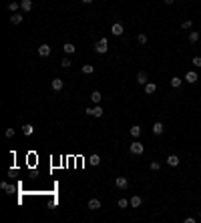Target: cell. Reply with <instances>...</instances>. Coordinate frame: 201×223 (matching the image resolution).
<instances>
[{
	"instance_id": "obj_1",
	"label": "cell",
	"mask_w": 201,
	"mask_h": 223,
	"mask_svg": "<svg viewBox=\"0 0 201 223\" xmlns=\"http://www.w3.org/2000/svg\"><path fill=\"white\" fill-rule=\"evenodd\" d=\"M95 50H97V54H105V52H109V40H107V38H101V40H97Z\"/></svg>"
},
{
	"instance_id": "obj_2",
	"label": "cell",
	"mask_w": 201,
	"mask_h": 223,
	"mask_svg": "<svg viewBox=\"0 0 201 223\" xmlns=\"http://www.w3.org/2000/svg\"><path fill=\"white\" fill-rule=\"evenodd\" d=\"M129 151L133 153V155H143V153H145V147L139 143V141H133V143L129 145Z\"/></svg>"
},
{
	"instance_id": "obj_3",
	"label": "cell",
	"mask_w": 201,
	"mask_h": 223,
	"mask_svg": "<svg viewBox=\"0 0 201 223\" xmlns=\"http://www.w3.org/2000/svg\"><path fill=\"white\" fill-rule=\"evenodd\" d=\"M85 113H87L89 117H97V119H99V117H103V107H99V105H97V107H91V109H87Z\"/></svg>"
},
{
	"instance_id": "obj_4",
	"label": "cell",
	"mask_w": 201,
	"mask_h": 223,
	"mask_svg": "<svg viewBox=\"0 0 201 223\" xmlns=\"http://www.w3.org/2000/svg\"><path fill=\"white\" fill-rule=\"evenodd\" d=\"M197 79H199V76H197V72H195V71H187V75H185V79H183V80L189 83V84H193V83H197Z\"/></svg>"
},
{
	"instance_id": "obj_5",
	"label": "cell",
	"mask_w": 201,
	"mask_h": 223,
	"mask_svg": "<svg viewBox=\"0 0 201 223\" xmlns=\"http://www.w3.org/2000/svg\"><path fill=\"white\" fill-rule=\"evenodd\" d=\"M115 185H117V189H127L129 181H127V177H117L115 179Z\"/></svg>"
},
{
	"instance_id": "obj_6",
	"label": "cell",
	"mask_w": 201,
	"mask_h": 223,
	"mask_svg": "<svg viewBox=\"0 0 201 223\" xmlns=\"http://www.w3.org/2000/svg\"><path fill=\"white\" fill-rule=\"evenodd\" d=\"M111 32H113L115 36H121V34L125 32V28H123V24H121V22H115L113 26H111Z\"/></svg>"
},
{
	"instance_id": "obj_7",
	"label": "cell",
	"mask_w": 201,
	"mask_h": 223,
	"mask_svg": "<svg viewBox=\"0 0 201 223\" xmlns=\"http://www.w3.org/2000/svg\"><path fill=\"white\" fill-rule=\"evenodd\" d=\"M24 20V14L22 12H12V16H10V22L12 24H20Z\"/></svg>"
},
{
	"instance_id": "obj_8",
	"label": "cell",
	"mask_w": 201,
	"mask_h": 223,
	"mask_svg": "<svg viewBox=\"0 0 201 223\" xmlns=\"http://www.w3.org/2000/svg\"><path fill=\"white\" fill-rule=\"evenodd\" d=\"M151 131H153V135H157V137H159V135H163V131H165L163 123H161V121H157L155 125H153V129H151Z\"/></svg>"
},
{
	"instance_id": "obj_9",
	"label": "cell",
	"mask_w": 201,
	"mask_h": 223,
	"mask_svg": "<svg viewBox=\"0 0 201 223\" xmlns=\"http://www.w3.org/2000/svg\"><path fill=\"white\" fill-rule=\"evenodd\" d=\"M20 10L22 12H30L32 10V0H20Z\"/></svg>"
},
{
	"instance_id": "obj_10",
	"label": "cell",
	"mask_w": 201,
	"mask_h": 223,
	"mask_svg": "<svg viewBox=\"0 0 201 223\" xmlns=\"http://www.w3.org/2000/svg\"><path fill=\"white\" fill-rule=\"evenodd\" d=\"M137 83H139V84H147V83H149L147 72H145V71H139V72H137Z\"/></svg>"
},
{
	"instance_id": "obj_11",
	"label": "cell",
	"mask_w": 201,
	"mask_h": 223,
	"mask_svg": "<svg viewBox=\"0 0 201 223\" xmlns=\"http://www.w3.org/2000/svg\"><path fill=\"white\" fill-rule=\"evenodd\" d=\"M38 54H40L42 58H46L50 54V46L48 44H40V46H38Z\"/></svg>"
},
{
	"instance_id": "obj_12",
	"label": "cell",
	"mask_w": 201,
	"mask_h": 223,
	"mask_svg": "<svg viewBox=\"0 0 201 223\" xmlns=\"http://www.w3.org/2000/svg\"><path fill=\"white\" fill-rule=\"evenodd\" d=\"M50 87H53V91H62V87H65V83H62L61 79H53V83H50Z\"/></svg>"
},
{
	"instance_id": "obj_13",
	"label": "cell",
	"mask_w": 201,
	"mask_h": 223,
	"mask_svg": "<svg viewBox=\"0 0 201 223\" xmlns=\"http://www.w3.org/2000/svg\"><path fill=\"white\" fill-rule=\"evenodd\" d=\"M179 163H181V161H179L177 155H169V157H167V165H169V167H177Z\"/></svg>"
},
{
	"instance_id": "obj_14",
	"label": "cell",
	"mask_w": 201,
	"mask_h": 223,
	"mask_svg": "<svg viewBox=\"0 0 201 223\" xmlns=\"http://www.w3.org/2000/svg\"><path fill=\"white\" fill-rule=\"evenodd\" d=\"M129 201H131V207H135V209H137V207H141V203H143V199H141L139 195H133Z\"/></svg>"
},
{
	"instance_id": "obj_15",
	"label": "cell",
	"mask_w": 201,
	"mask_h": 223,
	"mask_svg": "<svg viewBox=\"0 0 201 223\" xmlns=\"http://www.w3.org/2000/svg\"><path fill=\"white\" fill-rule=\"evenodd\" d=\"M89 209H93V211L101 209V201L99 199H89Z\"/></svg>"
},
{
	"instance_id": "obj_16",
	"label": "cell",
	"mask_w": 201,
	"mask_h": 223,
	"mask_svg": "<svg viewBox=\"0 0 201 223\" xmlns=\"http://www.w3.org/2000/svg\"><path fill=\"white\" fill-rule=\"evenodd\" d=\"M62 50H65L66 54H72V52H76V46L72 44V42H66V44L62 46Z\"/></svg>"
},
{
	"instance_id": "obj_17",
	"label": "cell",
	"mask_w": 201,
	"mask_h": 223,
	"mask_svg": "<svg viewBox=\"0 0 201 223\" xmlns=\"http://www.w3.org/2000/svg\"><path fill=\"white\" fill-rule=\"evenodd\" d=\"M155 91H157V84L155 83H147V84H145V93H147V95H153Z\"/></svg>"
},
{
	"instance_id": "obj_18",
	"label": "cell",
	"mask_w": 201,
	"mask_h": 223,
	"mask_svg": "<svg viewBox=\"0 0 201 223\" xmlns=\"http://www.w3.org/2000/svg\"><path fill=\"white\" fill-rule=\"evenodd\" d=\"M129 133H131V137H135V139H137V137H141V127L139 125H133V127L129 129Z\"/></svg>"
},
{
	"instance_id": "obj_19",
	"label": "cell",
	"mask_w": 201,
	"mask_h": 223,
	"mask_svg": "<svg viewBox=\"0 0 201 223\" xmlns=\"http://www.w3.org/2000/svg\"><path fill=\"white\" fill-rule=\"evenodd\" d=\"M169 83H171V87H173V89H179V87H181V83H183V79H179V76H173Z\"/></svg>"
},
{
	"instance_id": "obj_20",
	"label": "cell",
	"mask_w": 201,
	"mask_h": 223,
	"mask_svg": "<svg viewBox=\"0 0 201 223\" xmlns=\"http://www.w3.org/2000/svg\"><path fill=\"white\" fill-rule=\"evenodd\" d=\"M101 98H103V95H101L99 91H93V93H91V101H93V102H101Z\"/></svg>"
},
{
	"instance_id": "obj_21",
	"label": "cell",
	"mask_w": 201,
	"mask_h": 223,
	"mask_svg": "<svg viewBox=\"0 0 201 223\" xmlns=\"http://www.w3.org/2000/svg\"><path fill=\"white\" fill-rule=\"evenodd\" d=\"M0 189H4V191H8V193H12V191H14V187H12V185H10V183H6V181H2V183H0Z\"/></svg>"
},
{
	"instance_id": "obj_22",
	"label": "cell",
	"mask_w": 201,
	"mask_h": 223,
	"mask_svg": "<svg viewBox=\"0 0 201 223\" xmlns=\"http://www.w3.org/2000/svg\"><path fill=\"white\" fill-rule=\"evenodd\" d=\"M22 133H24L26 137H30L32 133H34V127H32V125H24V127H22Z\"/></svg>"
},
{
	"instance_id": "obj_23",
	"label": "cell",
	"mask_w": 201,
	"mask_h": 223,
	"mask_svg": "<svg viewBox=\"0 0 201 223\" xmlns=\"http://www.w3.org/2000/svg\"><path fill=\"white\" fill-rule=\"evenodd\" d=\"M89 161H91V165H93V167L101 165V157H99V155H91V159H89Z\"/></svg>"
},
{
	"instance_id": "obj_24",
	"label": "cell",
	"mask_w": 201,
	"mask_h": 223,
	"mask_svg": "<svg viewBox=\"0 0 201 223\" xmlns=\"http://www.w3.org/2000/svg\"><path fill=\"white\" fill-rule=\"evenodd\" d=\"M83 72H85V75H93V72H95V66H93V64H85Z\"/></svg>"
},
{
	"instance_id": "obj_25",
	"label": "cell",
	"mask_w": 201,
	"mask_h": 223,
	"mask_svg": "<svg viewBox=\"0 0 201 223\" xmlns=\"http://www.w3.org/2000/svg\"><path fill=\"white\" fill-rule=\"evenodd\" d=\"M129 205H131L129 199H125V197H123V199H119V207H121V209H127Z\"/></svg>"
},
{
	"instance_id": "obj_26",
	"label": "cell",
	"mask_w": 201,
	"mask_h": 223,
	"mask_svg": "<svg viewBox=\"0 0 201 223\" xmlns=\"http://www.w3.org/2000/svg\"><path fill=\"white\" fill-rule=\"evenodd\" d=\"M18 8H20V2H10L8 4V10L10 12H18Z\"/></svg>"
},
{
	"instance_id": "obj_27",
	"label": "cell",
	"mask_w": 201,
	"mask_h": 223,
	"mask_svg": "<svg viewBox=\"0 0 201 223\" xmlns=\"http://www.w3.org/2000/svg\"><path fill=\"white\" fill-rule=\"evenodd\" d=\"M197 40H199V32H189V42L191 44H195Z\"/></svg>"
},
{
	"instance_id": "obj_28",
	"label": "cell",
	"mask_w": 201,
	"mask_h": 223,
	"mask_svg": "<svg viewBox=\"0 0 201 223\" xmlns=\"http://www.w3.org/2000/svg\"><path fill=\"white\" fill-rule=\"evenodd\" d=\"M149 169H151V171H159V169H161V163H159V161H151Z\"/></svg>"
},
{
	"instance_id": "obj_29",
	"label": "cell",
	"mask_w": 201,
	"mask_h": 223,
	"mask_svg": "<svg viewBox=\"0 0 201 223\" xmlns=\"http://www.w3.org/2000/svg\"><path fill=\"white\" fill-rule=\"evenodd\" d=\"M137 42H139V44H147V34L141 32L139 36H137Z\"/></svg>"
},
{
	"instance_id": "obj_30",
	"label": "cell",
	"mask_w": 201,
	"mask_h": 223,
	"mask_svg": "<svg viewBox=\"0 0 201 223\" xmlns=\"http://www.w3.org/2000/svg\"><path fill=\"white\" fill-rule=\"evenodd\" d=\"M191 26H193V22H191V20H185V22L181 24V28H183V30H189Z\"/></svg>"
},
{
	"instance_id": "obj_31",
	"label": "cell",
	"mask_w": 201,
	"mask_h": 223,
	"mask_svg": "<svg viewBox=\"0 0 201 223\" xmlns=\"http://www.w3.org/2000/svg\"><path fill=\"white\" fill-rule=\"evenodd\" d=\"M71 58H62V61H61V66H65V68H68V66H71Z\"/></svg>"
},
{
	"instance_id": "obj_32",
	"label": "cell",
	"mask_w": 201,
	"mask_h": 223,
	"mask_svg": "<svg viewBox=\"0 0 201 223\" xmlns=\"http://www.w3.org/2000/svg\"><path fill=\"white\" fill-rule=\"evenodd\" d=\"M191 62H193V66H201V57H193V61H191Z\"/></svg>"
},
{
	"instance_id": "obj_33",
	"label": "cell",
	"mask_w": 201,
	"mask_h": 223,
	"mask_svg": "<svg viewBox=\"0 0 201 223\" xmlns=\"http://www.w3.org/2000/svg\"><path fill=\"white\" fill-rule=\"evenodd\" d=\"M6 137H8V139H12V137H14V129H8V131H6Z\"/></svg>"
},
{
	"instance_id": "obj_34",
	"label": "cell",
	"mask_w": 201,
	"mask_h": 223,
	"mask_svg": "<svg viewBox=\"0 0 201 223\" xmlns=\"http://www.w3.org/2000/svg\"><path fill=\"white\" fill-rule=\"evenodd\" d=\"M197 219H195V217H185V223H195Z\"/></svg>"
},
{
	"instance_id": "obj_35",
	"label": "cell",
	"mask_w": 201,
	"mask_h": 223,
	"mask_svg": "<svg viewBox=\"0 0 201 223\" xmlns=\"http://www.w3.org/2000/svg\"><path fill=\"white\" fill-rule=\"evenodd\" d=\"M165 4H167V6H171V4H173V0H163Z\"/></svg>"
},
{
	"instance_id": "obj_36",
	"label": "cell",
	"mask_w": 201,
	"mask_h": 223,
	"mask_svg": "<svg viewBox=\"0 0 201 223\" xmlns=\"http://www.w3.org/2000/svg\"><path fill=\"white\" fill-rule=\"evenodd\" d=\"M80 2H85V4H91V2H93V0H80Z\"/></svg>"
}]
</instances>
